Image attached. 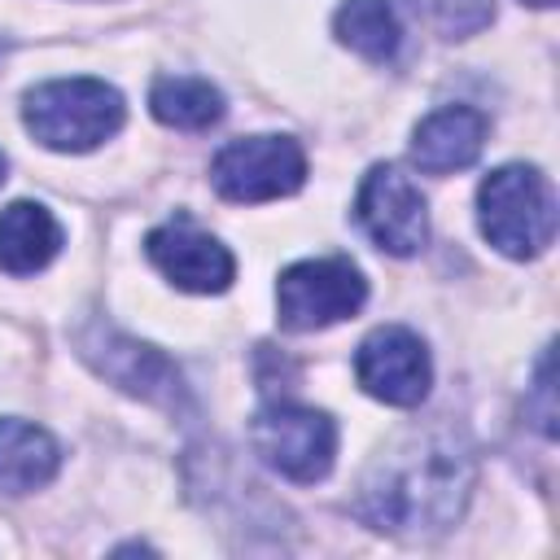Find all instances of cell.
<instances>
[{
  "label": "cell",
  "instance_id": "6da1fadb",
  "mask_svg": "<svg viewBox=\"0 0 560 560\" xmlns=\"http://www.w3.org/2000/svg\"><path fill=\"white\" fill-rule=\"evenodd\" d=\"M477 486V455L468 438L442 420L394 438L359 481L354 516L381 534L438 538L446 534Z\"/></svg>",
  "mask_w": 560,
  "mask_h": 560
},
{
  "label": "cell",
  "instance_id": "7a4b0ae2",
  "mask_svg": "<svg viewBox=\"0 0 560 560\" xmlns=\"http://www.w3.org/2000/svg\"><path fill=\"white\" fill-rule=\"evenodd\" d=\"M127 118L122 92L105 79H48L35 83L22 96V122L26 131L57 153H88L96 144H105Z\"/></svg>",
  "mask_w": 560,
  "mask_h": 560
},
{
  "label": "cell",
  "instance_id": "3957f363",
  "mask_svg": "<svg viewBox=\"0 0 560 560\" xmlns=\"http://www.w3.org/2000/svg\"><path fill=\"white\" fill-rule=\"evenodd\" d=\"M481 236L508 258H538L556 241V192L538 166L508 162L477 188Z\"/></svg>",
  "mask_w": 560,
  "mask_h": 560
},
{
  "label": "cell",
  "instance_id": "277c9868",
  "mask_svg": "<svg viewBox=\"0 0 560 560\" xmlns=\"http://www.w3.org/2000/svg\"><path fill=\"white\" fill-rule=\"evenodd\" d=\"M74 346L79 354L92 363L96 376H105L109 385H118L122 394L140 398V402H153V407H166V411H179L188 407V385H184V372L149 341H136L131 332H122L118 324L92 315L74 328Z\"/></svg>",
  "mask_w": 560,
  "mask_h": 560
},
{
  "label": "cell",
  "instance_id": "5b68a950",
  "mask_svg": "<svg viewBox=\"0 0 560 560\" xmlns=\"http://www.w3.org/2000/svg\"><path fill=\"white\" fill-rule=\"evenodd\" d=\"M249 446L284 481L315 486L332 472L337 424L328 411H315L302 402H267L249 420Z\"/></svg>",
  "mask_w": 560,
  "mask_h": 560
},
{
  "label": "cell",
  "instance_id": "8992f818",
  "mask_svg": "<svg viewBox=\"0 0 560 560\" xmlns=\"http://www.w3.org/2000/svg\"><path fill=\"white\" fill-rule=\"evenodd\" d=\"M368 302V280L350 258H306L280 271L276 315L289 332H315L350 319Z\"/></svg>",
  "mask_w": 560,
  "mask_h": 560
},
{
  "label": "cell",
  "instance_id": "52a82bcc",
  "mask_svg": "<svg viewBox=\"0 0 560 560\" xmlns=\"http://www.w3.org/2000/svg\"><path fill=\"white\" fill-rule=\"evenodd\" d=\"M210 179L228 201H276L306 184V153L293 136H241L210 162Z\"/></svg>",
  "mask_w": 560,
  "mask_h": 560
},
{
  "label": "cell",
  "instance_id": "ba28073f",
  "mask_svg": "<svg viewBox=\"0 0 560 560\" xmlns=\"http://www.w3.org/2000/svg\"><path fill=\"white\" fill-rule=\"evenodd\" d=\"M354 214L363 223V232L394 258H411L424 249L429 241V206L424 192L416 188L411 175H402L398 166H372L359 184L354 197Z\"/></svg>",
  "mask_w": 560,
  "mask_h": 560
},
{
  "label": "cell",
  "instance_id": "9c48e42d",
  "mask_svg": "<svg viewBox=\"0 0 560 560\" xmlns=\"http://www.w3.org/2000/svg\"><path fill=\"white\" fill-rule=\"evenodd\" d=\"M354 376L359 385L389 407H420L433 385V359L424 341L402 324L372 328L354 350Z\"/></svg>",
  "mask_w": 560,
  "mask_h": 560
},
{
  "label": "cell",
  "instance_id": "30bf717a",
  "mask_svg": "<svg viewBox=\"0 0 560 560\" xmlns=\"http://www.w3.org/2000/svg\"><path fill=\"white\" fill-rule=\"evenodd\" d=\"M144 254L184 293H223L236 280L232 249L219 236L201 232L188 214H175L171 223L153 228L144 236Z\"/></svg>",
  "mask_w": 560,
  "mask_h": 560
},
{
  "label": "cell",
  "instance_id": "8fae6325",
  "mask_svg": "<svg viewBox=\"0 0 560 560\" xmlns=\"http://www.w3.org/2000/svg\"><path fill=\"white\" fill-rule=\"evenodd\" d=\"M486 114L472 109V105H442L433 109L429 118L416 122L411 131V162L424 171V175H451V171H464L481 158L486 149Z\"/></svg>",
  "mask_w": 560,
  "mask_h": 560
},
{
  "label": "cell",
  "instance_id": "7c38bea8",
  "mask_svg": "<svg viewBox=\"0 0 560 560\" xmlns=\"http://www.w3.org/2000/svg\"><path fill=\"white\" fill-rule=\"evenodd\" d=\"M61 223L39 201H9L0 210V271L35 276L61 254Z\"/></svg>",
  "mask_w": 560,
  "mask_h": 560
},
{
  "label": "cell",
  "instance_id": "4fadbf2b",
  "mask_svg": "<svg viewBox=\"0 0 560 560\" xmlns=\"http://www.w3.org/2000/svg\"><path fill=\"white\" fill-rule=\"evenodd\" d=\"M61 468V446L48 429L0 416V494H31Z\"/></svg>",
  "mask_w": 560,
  "mask_h": 560
},
{
  "label": "cell",
  "instance_id": "5bb4252c",
  "mask_svg": "<svg viewBox=\"0 0 560 560\" xmlns=\"http://www.w3.org/2000/svg\"><path fill=\"white\" fill-rule=\"evenodd\" d=\"M149 109H153V118L162 127H175V131H210L228 114L223 92L210 79H192V74H162V79H153Z\"/></svg>",
  "mask_w": 560,
  "mask_h": 560
},
{
  "label": "cell",
  "instance_id": "9a60e30c",
  "mask_svg": "<svg viewBox=\"0 0 560 560\" xmlns=\"http://www.w3.org/2000/svg\"><path fill=\"white\" fill-rule=\"evenodd\" d=\"M332 35L368 61H389L398 52L402 26L389 0H341L332 13Z\"/></svg>",
  "mask_w": 560,
  "mask_h": 560
},
{
  "label": "cell",
  "instance_id": "2e32d148",
  "mask_svg": "<svg viewBox=\"0 0 560 560\" xmlns=\"http://www.w3.org/2000/svg\"><path fill=\"white\" fill-rule=\"evenodd\" d=\"M433 18L442 26V35L451 39H468L481 26L494 22V4L490 0H433Z\"/></svg>",
  "mask_w": 560,
  "mask_h": 560
},
{
  "label": "cell",
  "instance_id": "e0dca14e",
  "mask_svg": "<svg viewBox=\"0 0 560 560\" xmlns=\"http://www.w3.org/2000/svg\"><path fill=\"white\" fill-rule=\"evenodd\" d=\"M534 398L542 402V433H547V438H556V402H551V354H547V350H542V359H538Z\"/></svg>",
  "mask_w": 560,
  "mask_h": 560
},
{
  "label": "cell",
  "instance_id": "ac0fdd59",
  "mask_svg": "<svg viewBox=\"0 0 560 560\" xmlns=\"http://www.w3.org/2000/svg\"><path fill=\"white\" fill-rule=\"evenodd\" d=\"M521 4H534V9H551L556 0H521Z\"/></svg>",
  "mask_w": 560,
  "mask_h": 560
},
{
  "label": "cell",
  "instance_id": "d6986e66",
  "mask_svg": "<svg viewBox=\"0 0 560 560\" xmlns=\"http://www.w3.org/2000/svg\"><path fill=\"white\" fill-rule=\"evenodd\" d=\"M4 171H9V158L0 153V184H4Z\"/></svg>",
  "mask_w": 560,
  "mask_h": 560
}]
</instances>
